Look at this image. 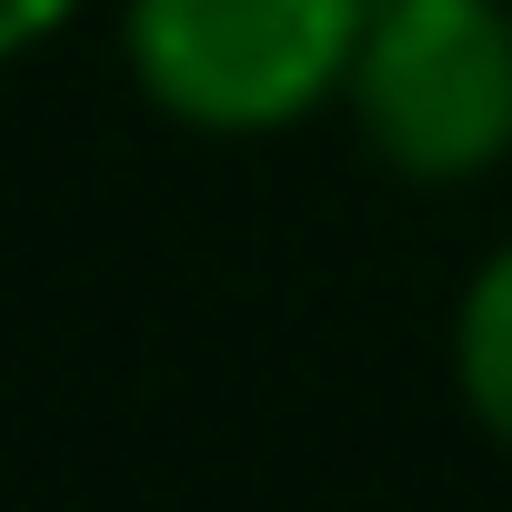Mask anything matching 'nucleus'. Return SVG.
Segmentation results:
<instances>
[{
    "label": "nucleus",
    "instance_id": "20e7f679",
    "mask_svg": "<svg viewBox=\"0 0 512 512\" xmlns=\"http://www.w3.org/2000/svg\"><path fill=\"white\" fill-rule=\"evenodd\" d=\"M81 11V0H0V61H21V51H41L61 21Z\"/></svg>",
    "mask_w": 512,
    "mask_h": 512
},
{
    "label": "nucleus",
    "instance_id": "7ed1b4c3",
    "mask_svg": "<svg viewBox=\"0 0 512 512\" xmlns=\"http://www.w3.org/2000/svg\"><path fill=\"white\" fill-rule=\"evenodd\" d=\"M452 372H462V402L482 412V432L512 442V241L472 272V292L452 312Z\"/></svg>",
    "mask_w": 512,
    "mask_h": 512
},
{
    "label": "nucleus",
    "instance_id": "f03ea898",
    "mask_svg": "<svg viewBox=\"0 0 512 512\" xmlns=\"http://www.w3.org/2000/svg\"><path fill=\"white\" fill-rule=\"evenodd\" d=\"M362 141L412 181H472L512 151V11L502 0H372L342 81Z\"/></svg>",
    "mask_w": 512,
    "mask_h": 512
},
{
    "label": "nucleus",
    "instance_id": "f257e3e1",
    "mask_svg": "<svg viewBox=\"0 0 512 512\" xmlns=\"http://www.w3.org/2000/svg\"><path fill=\"white\" fill-rule=\"evenodd\" d=\"M372 0H131V81L191 131H282L312 121L362 51Z\"/></svg>",
    "mask_w": 512,
    "mask_h": 512
}]
</instances>
